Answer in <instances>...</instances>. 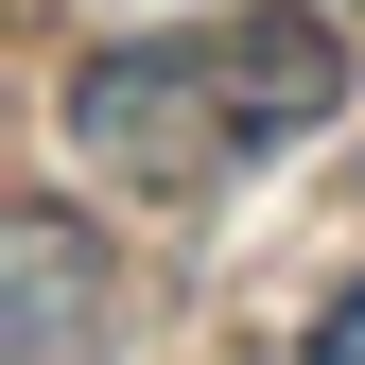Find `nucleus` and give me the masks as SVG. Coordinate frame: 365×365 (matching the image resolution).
<instances>
[{
	"instance_id": "obj_2",
	"label": "nucleus",
	"mask_w": 365,
	"mask_h": 365,
	"mask_svg": "<svg viewBox=\"0 0 365 365\" xmlns=\"http://www.w3.org/2000/svg\"><path fill=\"white\" fill-rule=\"evenodd\" d=\"M0 261H18V365H87V331H105V244L35 192L0 226Z\"/></svg>"
},
{
	"instance_id": "obj_3",
	"label": "nucleus",
	"mask_w": 365,
	"mask_h": 365,
	"mask_svg": "<svg viewBox=\"0 0 365 365\" xmlns=\"http://www.w3.org/2000/svg\"><path fill=\"white\" fill-rule=\"evenodd\" d=\"M296 365H365V279H348L331 313H313V348H296Z\"/></svg>"
},
{
	"instance_id": "obj_1",
	"label": "nucleus",
	"mask_w": 365,
	"mask_h": 365,
	"mask_svg": "<svg viewBox=\"0 0 365 365\" xmlns=\"http://www.w3.org/2000/svg\"><path fill=\"white\" fill-rule=\"evenodd\" d=\"M348 105V53L313 18H226V35H140V53H87L70 70V140L140 192H209V174H261L296 157L313 122Z\"/></svg>"
}]
</instances>
